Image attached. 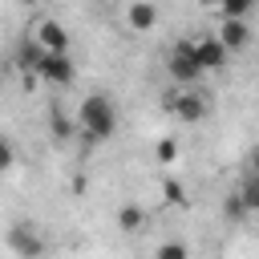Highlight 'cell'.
<instances>
[{
    "label": "cell",
    "instance_id": "cell-17",
    "mask_svg": "<svg viewBox=\"0 0 259 259\" xmlns=\"http://www.w3.org/2000/svg\"><path fill=\"white\" fill-rule=\"evenodd\" d=\"M12 162H16V150H12V142H8V138H0V174H8V170H12Z\"/></svg>",
    "mask_w": 259,
    "mask_h": 259
},
{
    "label": "cell",
    "instance_id": "cell-1",
    "mask_svg": "<svg viewBox=\"0 0 259 259\" xmlns=\"http://www.w3.org/2000/svg\"><path fill=\"white\" fill-rule=\"evenodd\" d=\"M77 130L89 142H109L117 134V105L109 93H89L77 109Z\"/></svg>",
    "mask_w": 259,
    "mask_h": 259
},
{
    "label": "cell",
    "instance_id": "cell-9",
    "mask_svg": "<svg viewBox=\"0 0 259 259\" xmlns=\"http://www.w3.org/2000/svg\"><path fill=\"white\" fill-rule=\"evenodd\" d=\"M231 53H239V49H247V40H251V24H247V16H223V24H219V32H214Z\"/></svg>",
    "mask_w": 259,
    "mask_h": 259
},
{
    "label": "cell",
    "instance_id": "cell-19",
    "mask_svg": "<svg viewBox=\"0 0 259 259\" xmlns=\"http://www.w3.org/2000/svg\"><path fill=\"white\" fill-rule=\"evenodd\" d=\"M0 89H4V73H0Z\"/></svg>",
    "mask_w": 259,
    "mask_h": 259
},
{
    "label": "cell",
    "instance_id": "cell-18",
    "mask_svg": "<svg viewBox=\"0 0 259 259\" xmlns=\"http://www.w3.org/2000/svg\"><path fill=\"white\" fill-rule=\"evenodd\" d=\"M251 174H259V150H251Z\"/></svg>",
    "mask_w": 259,
    "mask_h": 259
},
{
    "label": "cell",
    "instance_id": "cell-12",
    "mask_svg": "<svg viewBox=\"0 0 259 259\" xmlns=\"http://www.w3.org/2000/svg\"><path fill=\"white\" fill-rule=\"evenodd\" d=\"M154 259H190V247L182 239H166V243L154 247Z\"/></svg>",
    "mask_w": 259,
    "mask_h": 259
},
{
    "label": "cell",
    "instance_id": "cell-4",
    "mask_svg": "<svg viewBox=\"0 0 259 259\" xmlns=\"http://www.w3.org/2000/svg\"><path fill=\"white\" fill-rule=\"evenodd\" d=\"M166 105H170V113H174L178 121H186V125H198V121L206 117V97H202L198 85H190V89H174V93L166 97Z\"/></svg>",
    "mask_w": 259,
    "mask_h": 259
},
{
    "label": "cell",
    "instance_id": "cell-20",
    "mask_svg": "<svg viewBox=\"0 0 259 259\" xmlns=\"http://www.w3.org/2000/svg\"><path fill=\"white\" fill-rule=\"evenodd\" d=\"M16 4H28V0H16Z\"/></svg>",
    "mask_w": 259,
    "mask_h": 259
},
{
    "label": "cell",
    "instance_id": "cell-8",
    "mask_svg": "<svg viewBox=\"0 0 259 259\" xmlns=\"http://www.w3.org/2000/svg\"><path fill=\"white\" fill-rule=\"evenodd\" d=\"M32 36H36V45L49 49V53H69V40H73L61 20H40V24L32 28Z\"/></svg>",
    "mask_w": 259,
    "mask_h": 259
},
{
    "label": "cell",
    "instance_id": "cell-15",
    "mask_svg": "<svg viewBox=\"0 0 259 259\" xmlns=\"http://www.w3.org/2000/svg\"><path fill=\"white\" fill-rule=\"evenodd\" d=\"M73 125L77 121H69V117H61V113H53V138L61 142V138H73Z\"/></svg>",
    "mask_w": 259,
    "mask_h": 259
},
{
    "label": "cell",
    "instance_id": "cell-5",
    "mask_svg": "<svg viewBox=\"0 0 259 259\" xmlns=\"http://www.w3.org/2000/svg\"><path fill=\"white\" fill-rule=\"evenodd\" d=\"M36 77L49 81V85H57V89L73 85V77H77L73 57H69V53H49V49H45V57H40V65H36Z\"/></svg>",
    "mask_w": 259,
    "mask_h": 259
},
{
    "label": "cell",
    "instance_id": "cell-7",
    "mask_svg": "<svg viewBox=\"0 0 259 259\" xmlns=\"http://www.w3.org/2000/svg\"><path fill=\"white\" fill-rule=\"evenodd\" d=\"M158 4L154 0H130V8H125V24H130V32H154L158 28Z\"/></svg>",
    "mask_w": 259,
    "mask_h": 259
},
{
    "label": "cell",
    "instance_id": "cell-13",
    "mask_svg": "<svg viewBox=\"0 0 259 259\" xmlns=\"http://www.w3.org/2000/svg\"><path fill=\"white\" fill-rule=\"evenodd\" d=\"M255 4H259V0H214L219 16H247Z\"/></svg>",
    "mask_w": 259,
    "mask_h": 259
},
{
    "label": "cell",
    "instance_id": "cell-10",
    "mask_svg": "<svg viewBox=\"0 0 259 259\" xmlns=\"http://www.w3.org/2000/svg\"><path fill=\"white\" fill-rule=\"evenodd\" d=\"M117 231H125V235L146 231V210H142L138 202H125V206L117 210Z\"/></svg>",
    "mask_w": 259,
    "mask_h": 259
},
{
    "label": "cell",
    "instance_id": "cell-6",
    "mask_svg": "<svg viewBox=\"0 0 259 259\" xmlns=\"http://www.w3.org/2000/svg\"><path fill=\"white\" fill-rule=\"evenodd\" d=\"M194 57H198L202 73H223L227 61H231V49H227L219 36H198V40H194Z\"/></svg>",
    "mask_w": 259,
    "mask_h": 259
},
{
    "label": "cell",
    "instance_id": "cell-11",
    "mask_svg": "<svg viewBox=\"0 0 259 259\" xmlns=\"http://www.w3.org/2000/svg\"><path fill=\"white\" fill-rule=\"evenodd\" d=\"M235 198L243 202V210L251 214V210H259V174H247V182L235 190Z\"/></svg>",
    "mask_w": 259,
    "mask_h": 259
},
{
    "label": "cell",
    "instance_id": "cell-3",
    "mask_svg": "<svg viewBox=\"0 0 259 259\" xmlns=\"http://www.w3.org/2000/svg\"><path fill=\"white\" fill-rule=\"evenodd\" d=\"M4 247H8L16 259H45V235H40V227L28 223V219L8 223V231H4Z\"/></svg>",
    "mask_w": 259,
    "mask_h": 259
},
{
    "label": "cell",
    "instance_id": "cell-14",
    "mask_svg": "<svg viewBox=\"0 0 259 259\" xmlns=\"http://www.w3.org/2000/svg\"><path fill=\"white\" fill-rule=\"evenodd\" d=\"M162 194H166V202H170V206H182V202H186V194H182V186H178L174 178H166V182H162Z\"/></svg>",
    "mask_w": 259,
    "mask_h": 259
},
{
    "label": "cell",
    "instance_id": "cell-16",
    "mask_svg": "<svg viewBox=\"0 0 259 259\" xmlns=\"http://www.w3.org/2000/svg\"><path fill=\"white\" fill-rule=\"evenodd\" d=\"M154 154H158V162H174V158H178V142H170V138H162V142L154 146Z\"/></svg>",
    "mask_w": 259,
    "mask_h": 259
},
{
    "label": "cell",
    "instance_id": "cell-2",
    "mask_svg": "<svg viewBox=\"0 0 259 259\" xmlns=\"http://www.w3.org/2000/svg\"><path fill=\"white\" fill-rule=\"evenodd\" d=\"M166 77L178 85V89H190V85H198L206 73H202V65H198V57H194V40H178L174 49H170V57H166Z\"/></svg>",
    "mask_w": 259,
    "mask_h": 259
}]
</instances>
